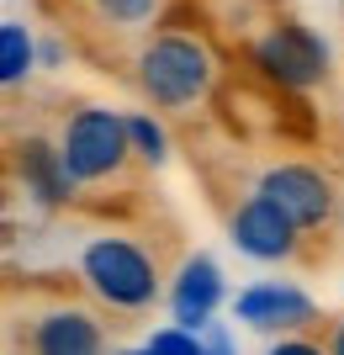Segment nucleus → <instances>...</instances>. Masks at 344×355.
<instances>
[{
	"label": "nucleus",
	"instance_id": "1",
	"mask_svg": "<svg viewBox=\"0 0 344 355\" xmlns=\"http://www.w3.org/2000/svg\"><path fill=\"white\" fill-rule=\"evenodd\" d=\"M133 85L154 112H196L223 85V53L196 21L165 16L159 27L133 48Z\"/></svg>",
	"mask_w": 344,
	"mask_h": 355
},
{
	"label": "nucleus",
	"instance_id": "2",
	"mask_svg": "<svg viewBox=\"0 0 344 355\" xmlns=\"http://www.w3.org/2000/svg\"><path fill=\"white\" fill-rule=\"evenodd\" d=\"M75 276H80V292L96 302L101 313L111 318H138L149 313L165 292V266L159 254L133 234H90L75 254Z\"/></svg>",
	"mask_w": 344,
	"mask_h": 355
},
{
	"label": "nucleus",
	"instance_id": "3",
	"mask_svg": "<svg viewBox=\"0 0 344 355\" xmlns=\"http://www.w3.org/2000/svg\"><path fill=\"white\" fill-rule=\"evenodd\" d=\"M16 355H106L101 313L75 292H27V313L11 302Z\"/></svg>",
	"mask_w": 344,
	"mask_h": 355
},
{
	"label": "nucleus",
	"instance_id": "4",
	"mask_svg": "<svg viewBox=\"0 0 344 355\" xmlns=\"http://www.w3.org/2000/svg\"><path fill=\"white\" fill-rule=\"evenodd\" d=\"M59 148H64V164H69L75 186H85V191L122 186L138 164L127 117H122V112H106V106H75V112L59 122Z\"/></svg>",
	"mask_w": 344,
	"mask_h": 355
},
{
	"label": "nucleus",
	"instance_id": "5",
	"mask_svg": "<svg viewBox=\"0 0 344 355\" xmlns=\"http://www.w3.org/2000/svg\"><path fill=\"white\" fill-rule=\"evenodd\" d=\"M249 64L270 90H313L329 80V43L297 16H275L249 37Z\"/></svg>",
	"mask_w": 344,
	"mask_h": 355
},
{
	"label": "nucleus",
	"instance_id": "6",
	"mask_svg": "<svg viewBox=\"0 0 344 355\" xmlns=\"http://www.w3.org/2000/svg\"><path fill=\"white\" fill-rule=\"evenodd\" d=\"M228 239H233V250H244L249 260H297L302 250V223L255 186V191H244V202L228 212Z\"/></svg>",
	"mask_w": 344,
	"mask_h": 355
},
{
	"label": "nucleus",
	"instance_id": "7",
	"mask_svg": "<svg viewBox=\"0 0 344 355\" xmlns=\"http://www.w3.org/2000/svg\"><path fill=\"white\" fill-rule=\"evenodd\" d=\"M265 196H275L291 218L302 223V234H323L334 223V207H339V196H334V180L307 159H275L260 170L255 180Z\"/></svg>",
	"mask_w": 344,
	"mask_h": 355
},
{
	"label": "nucleus",
	"instance_id": "8",
	"mask_svg": "<svg viewBox=\"0 0 344 355\" xmlns=\"http://www.w3.org/2000/svg\"><path fill=\"white\" fill-rule=\"evenodd\" d=\"M11 180L16 191L27 196L32 207L43 212H59L75 202V175L64 164V148L59 138H43V133H27V138H11Z\"/></svg>",
	"mask_w": 344,
	"mask_h": 355
},
{
	"label": "nucleus",
	"instance_id": "9",
	"mask_svg": "<svg viewBox=\"0 0 344 355\" xmlns=\"http://www.w3.org/2000/svg\"><path fill=\"white\" fill-rule=\"evenodd\" d=\"M233 318L260 329V334H302V329L318 324V302L291 282H255L239 292Z\"/></svg>",
	"mask_w": 344,
	"mask_h": 355
},
{
	"label": "nucleus",
	"instance_id": "10",
	"mask_svg": "<svg viewBox=\"0 0 344 355\" xmlns=\"http://www.w3.org/2000/svg\"><path fill=\"white\" fill-rule=\"evenodd\" d=\"M217 297H223V270L212 266L207 254H191V260L180 266V276H175V292H170L175 324L180 329H207Z\"/></svg>",
	"mask_w": 344,
	"mask_h": 355
},
{
	"label": "nucleus",
	"instance_id": "11",
	"mask_svg": "<svg viewBox=\"0 0 344 355\" xmlns=\"http://www.w3.org/2000/svg\"><path fill=\"white\" fill-rule=\"evenodd\" d=\"M170 16V0H96L90 6V21L96 32H111V37H127V43H143L159 21Z\"/></svg>",
	"mask_w": 344,
	"mask_h": 355
},
{
	"label": "nucleus",
	"instance_id": "12",
	"mask_svg": "<svg viewBox=\"0 0 344 355\" xmlns=\"http://www.w3.org/2000/svg\"><path fill=\"white\" fill-rule=\"evenodd\" d=\"M32 69H37V43H32V32L21 27V21H6V27H0V80H6V90H16Z\"/></svg>",
	"mask_w": 344,
	"mask_h": 355
},
{
	"label": "nucleus",
	"instance_id": "13",
	"mask_svg": "<svg viewBox=\"0 0 344 355\" xmlns=\"http://www.w3.org/2000/svg\"><path fill=\"white\" fill-rule=\"evenodd\" d=\"M127 133H133V148H138V159H143V164H165L170 133L149 117V112H127Z\"/></svg>",
	"mask_w": 344,
	"mask_h": 355
},
{
	"label": "nucleus",
	"instance_id": "14",
	"mask_svg": "<svg viewBox=\"0 0 344 355\" xmlns=\"http://www.w3.org/2000/svg\"><path fill=\"white\" fill-rule=\"evenodd\" d=\"M149 355H207V340H196L191 329H159V334H149V345H143Z\"/></svg>",
	"mask_w": 344,
	"mask_h": 355
},
{
	"label": "nucleus",
	"instance_id": "15",
	"mask_svg": "<svg viewBox=\"0 0 344 355\" xmlns=\"http://www.w3.org/2000/svg\"><path fill=\"white\" fill-rule=\"evenodd\" d=\"M265 355H329V345H318V340H307V334H281V340L270 345Z\"/></svg>",
	"mask_w": 344,
	"mask_h": 355
},
{
	"label": "nucleus",
	"instance_id": "16",
	"mask_svg": "<svg viewBox=\"0 0 344 355\" xmlns=\"http://www.w3.org/2000/svg\"><path fill=\"white\" fill-rule=\"evenodd\" d=\"M207 355H233V340H228V329H207Z\"/></svg>",
	"mask_w": 344,
	"mask_h": 355
},
{
	"label": "nucleus",
	"instance_id": "17",
	"mask_svg": "<svg viewBox=\"0 0 344 355\" xmlns=\"http://www.w3.org/2000/svg\"><path fill=\"white\" fill-rule=\"evenodd\" d=\"M329 355H344V318L329 324Z\"/></svg>",
	"mask_w": 344,
	"mask_h": 355
},
{
	"label": "nucleus",
	"instance_id": "18",
	"mask_svg": "<svg viewBox=\"0 0 344 355\" xmlns=\"http://www.w3.org/2000/svg\"><path fill=\"white\" fill-rule=\"evenodd\" d=\"M122 355H149V350H122Z\"/></svg>",
	"mask_w": 344,
	"mask_h": 355
},
{
	"label": "nucleus",
	"instance_id": "19",
	"mask_svg": "<svg viewBox=\"0 0 344 355\" xmlns=\"http://www.w3.org/2000/svg\"><path fill=\"white\" fill-rule=\"evenodd\" d=\"M85 6H96V0H85Z\"/></svg>",
	"mask_w": 344,
	"mask_h": 355
}]
</instances>
